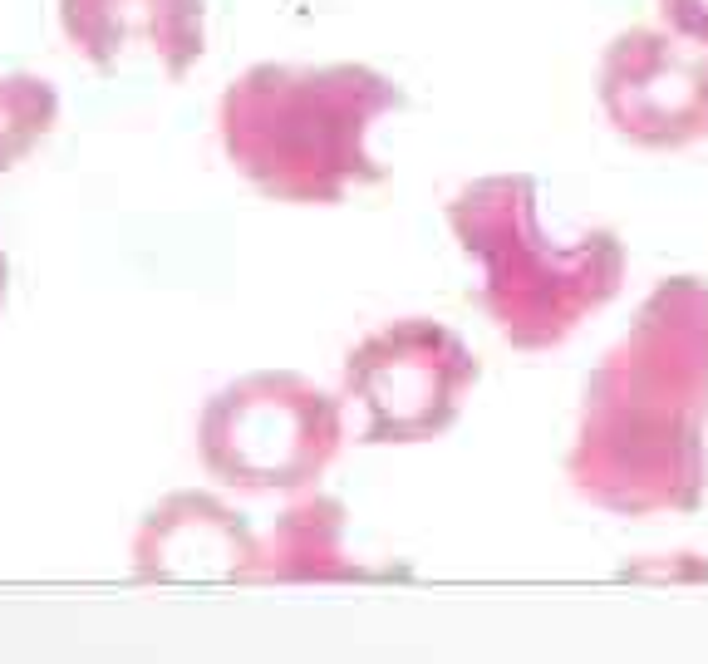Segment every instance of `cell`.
I'll list each match as a JSON object with an SVG mask.
<instances>
[{"mask_svg": "<svg viewBox=\"0 0 708 664\" xmlns=\"http://www.w3.org/2000/svg\"><path fill=\"white\" fill-rule=\"evenodd\" d=\"M571 487L615 517L694 512L708 487V286L669 276L581 394Z\"/></svg>", "mask_w": 708, "mask_h": 664, "instance_id": "obj_1", "label": "cell"}, {"mask_svg": "<svg viewBox=\"0 0 708 664\" xmlns=\"http://www.w3.org/2000/svg\"><path fill=\"white\" fill-rule=\"evenodd\" d=\"M394 109L404 89L369 64H251L217 104V133L261 197L330 207L384 178L369 133Z\"/></svg>", "mask_w": 708, "mask_h": 664, "instance_id": "obj_2", "label": "cell"}, {"mask_svg": "<svg viewBox=\"0 0 708 664\" xmlns=\"http://www.w3.org/2000/svg\"><path fill=\"white\" fill-rule=\"evenodd\" d=\"M448 227L482 286L477 301L497 335L517 350H551L571 340L625 286V246L610 232L556 242L541 227V192L527 173L477 178L453 192Z\"/></svg>", "mask_w": 708, "mask_h": 664, "instance_id": "obj_3", "label": "cell"}, {"mask_svg": "<svg viewBox=\"0 0 708 664\" xmlns=\"http://www.w3.org/2000/svg\"><path fill=\"white\" fill-rule=\"evenodd\" d=\"M340 399L291 369H261L217 389L197 419V448L217 483L241 492H295L340 453Z\"/></svg>", "mask_w": 708, "mask_h": 664, "instance_id": "obj_4", "label": "cell"}, {"mask_svg": "<svg viewBox=\"0 0 708 664\" xmlns=\"http://www.w3.org/2000/svg\"><path fill=\"white\" fill-rule=\"evenodd\" d=\"M477 384L468 340L428 315L364 335L345 360V394L364 414V443H428L448 433Z\"/></svg>", "mask_w": 708, "mask_h": 664, "instance_id": "obj_5", "label": "cell"}, {"mask_svg": "<svg viewBox=\"0 0 708 664\" xmlns=\"http://www.w3.org/2000/svg\"><path fill=\"white\" fill-rule=\"evenodd\" d=\"M600 109L640 148H684L708 138V40L674 25H635L600 60Z\"/></svg>", "mask_w": 708, "mask_h": 664, "instance_id": "obj_6", "label": "cell"}, {"mask_svg": "<svg viewBox=\"0 0 708 664\" xmlns=\"http://www.w3.org/2000/svg\"><path fill=\"white\" fill-rule=\"evenodd\" d=\"M64 40L104 74L128 64H158L182 79L207 50L202 0H59Z\"/></svg>", "mask_w": 708, "mask_h": 664, "instance_id": "obj_7", "label": "cell"}, {"mask_svg": "<svg viewBox=\"0 0 708 664\" xmlns=\"http://www.w3.org/2000/svg\"><path fill=\"white\" fill-rule=\"evenodd\" d=\"M256 537L241 512L222 507L207 492H173L163 497L133 542L138 581L158 586H192V581H251L256 576Z\"/></svg>", "mask_w": 708, "mask_h": 664, "instance_id": "obj_8", "label": "cell"}, {"mask_svg": "<svg viewBox=\"0 0 708 664\" xmlns=\"http://www.w3.org/2000/svg\"><path fill=\"white\" fill-rule=\"evenodd\" d=\"M389 571H374L345 551V507L335 497H300L281 512L271 537L256 551V581H379Z\"/></svg>", "mask_w": 708, "mask_h": 664, "instance_id": "obj_9", "label": "cell"}, {"mask_svg": "<svg viewBox=\"0 0 708 664\" xmlns=\"http://www.w3.org/2000/svg\"><path fill=\"white\" fill-rule=\"evenodd\" d=\"M59 119V94L40 74H0V173L15 168Z\"/></svg>", "mask_w": 708, "mask_h": 664, "instance_id": "obj_10", "label": "cell"}, {"mask_svg": "<svg viewBox=\"0 0 708 664\" xmlns=\"http://www.w3.org/2000/svg\"><path fill=\"white\" fill-rule=\"evenodd\" d=\"M620 576H630V581H708V561L704 556H689V551H679V556H649V561H635V566H625Z\"/></svg>", "mask_w": 708, "mask_h": 664, "instance_id": "obj_11", "label": "cell"}, {"mask_svg": "<svg viewBox=\"0 0 708 664\" xmlns=\"http://www.w3.org/2000/svg\"><path fill=\"white\" fill-rule=\"evenodd\" d=\"M664 25H674L679 35L708 40V0H659Z\"/></svg>", "mask_w": 708, "mask_h": 664, "instance_id": "obj_12", "label": "cell"}, {"mask_svg": "<svg viewBox=\"0 0 708 664\" xmlns=\"http://www.w3.org/2000/svg\"><path fill=\"white\" fill-rule=\"evenodd\" d=\"M5 291H10V261H5V251H0V305H5Z\"/></svg>", "mask_w": 708, "mask_h": 664, "instance_id": "obj_13", "label": "cell"}]
</instances>
